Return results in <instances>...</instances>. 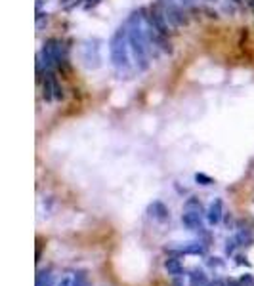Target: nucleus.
I'll list each match as a JSON object with an SVG mask.
<instances>
[{
    "label": "nucleus",
    "instance_id": "nucleus-18",
    "mask_svg": "<svg viewBox=\"0 0 254 286\" xmlns=\"http://www.w3.org/2000/svg\"><path fill=\"white\" fill-rule=\"evenodd\" d=\"M180 4H182L184 8H191V6L195 4V0H180Z\"/></svg>",
    "mask_w": 254,
    "mask_h": 286
},
{
    "label": "nucleus",
    "instance_id": "nucleus-7",
    "mask_svg": "<svg viewBox=\"0 0 254 286\" xmlns=\"http://www.w3.org/2000/svg\"><path fill=\"white\" fill-rule=\"evenodd\" d=\"M235 239L239 242V246H253L254 244V235H253V229L243 225L239 222L237 223V233H235Z\"/></svg>",
    "mask_w": 254,
    "mask_h": 286
},
{
    "label": "nucleus",
    "instance_id": "nucleus-16",
    "mask_svg": "<svg viewBox=\"0 0 254 286\" xmlns=\"http://www.w3.org/2000/svg\"><path fill=\"white\" fill-rule=\"evenodd\" d=\"M206 263H208V267H212V269H214V267H222L223 265V261L220 259V257H208Z\"/></svg>",
    "mask_w": 254,
    "mask_h": 286
},
{
    "label": "nucleus",
    "instance_id": "nucleus-13",
    "mask_svg": "<svg viewBox=\"0 0 254 286\" xmlns=\"http://www.w3.org/2000/svg\"><path fill=\"white\" fill-rule=\"evenodd\" d=\"M195 181H197L199 185H212V183H214V180H212L210 176L203 174V172H197V174H195Z\"/></svg>",
    "mask_w": 254,
    "mask_h": 286
},
{
    "label": "nucleus",
    "instance_id": "nucleus-9",
    "mask_svg": "<svg viewBox=\"0 0 254 286\" xmlns=\"http://www.w3.org/2000/svg\"><path fill=\"white\" fill-rule=\"evenodd\" d=\"M188 277H190V286H206L208 285V277H206V273H205L201 267H193L190 273H188Z\"/></svg>",
    "mask_w": 254,
    "mask_h": 286
},
{
    "label": "nucleus",
    "instance_id": "nucleus-6",
    "mask_svg": "<svg viewBox=\"0 0 254 286\" xmlns=\"http://www.w3.org/2000/svg\"><path fill=\"white\" fill-rule=\"evenodd\" d=\"M223 218V202L222 198H214L212 202H210V206L206 208V222L208 225H218V223L222 222Z\"/></svg>",
    "mask_w": 254,
    "mask_h": 286
},
{
    "label": "nucleus",
    "instance_id": "nucleus-15",
    "mask_svg": "<svg viewBox=\"0 0 254 286\" xmlns=\"http://www.w3.org/2000/svg\"><path fill=\"white\" fill-rule=\"evenodd\" d=\"M239 283H241V286H254V275H251V273H245V275H241Z\"/></svg>",
    "mask_w": 254,
    "mask_h": 286
},
{
    "label": "nucleus",
    "instance_id": "nucleus-8",
    "mask_svg": "<svg viewBox=\"0 0 254 286\" xmlns=\"http://www.w3.org/2000/svg\"><path fill=\"white\" fill-rule=\"evenodd\" d=\"M164 269H166L168 275H172V277H180V275L184 273V263L180 261L178 256H168V257L164 259Z\"/></svg>",
    "mask_w": 254,
    "mask_h": 286
},
{
    "label": "nucleus",
    "instance_id": "nucleus-17",
    "mask_svg": "<svg viewBox=\"0 0 254 286\" xmlns=\"http://www.w3.org/2000/svg\"><path fill=\"white\" fill-rule=\"evenodd\" d=\"M235 263H237V265H247V267H251V261H249L245 256H235Z\"/></svg>",
    "mask_w": 254,
    "mask_h": 286
},
{
    "label": "nucleus",
    "instance_id": "nucleus-4",
    "mask_svg": "<svg viewBox=\"0 0 254 286\" xmlns=\"http://www.w3.org/2000/svg\"><path fill=\"white\" fill-rule=\"evenodd\" d=\"M147 216L151 218V220H155V222H168L170 220V210L166 208V204L164 202H160V200H153L149 206H147Z\"/></svg>",
    "mask_w": 254,
    "mask_h": 286
},
{
    "label": "nucleus",
    "instance_id": "nucleus-19",
    "mask_svg": "<svg viewBox=\"0 0 254 286\" xmlns=\"http://www.w3.org/2000/svg\"><path fill=\"white\" fill-rule=\"evenodd\" d=\"M222 283L223 281H220V279H214V281H210L206 286H222Z\"/></svg>",
    "mask_w": 254,
    "mask_h": 286
},
{
    "label": "nucleus",
    "instance_id": "nucleus-10",
    "mask_svg": "<svg viewBox=\"0 0 254 286\" xmlns=\"http://www.w3.org/2000/svg\"><path fill=\"white\" fill-rule=\"evenodd\" d=\"M34 286H54V275H52V269L50 267L40 269L36 273V285Z\"/></svg>",
    "mask_w": 254,
    "mask_h": 286
},
{
    "label": "nucleus",
    "instance_id": "nucleus-14",
    "mask_svg": "<svg viewBox=\"0 0 254 286\" xmlns=\"http://www.w3.org/2000/svg\"><path fill=\"white\" fill-rule=\"evenodd\" d=\"M71 286H90L88 285V279H86V271H79L75 275V281Z\"/></svg>",
    "mask_w": 254,
    "mask_h": 286
},
{
    "label": "nucleus",
    "instance_id": "nucleus-1",
    "mask_svg": "<svg viewBox=\"0 0 254 286\" xmlns=\"http://www.w3.org/2000/svg\"><path fill=\"white\" fill-rule=\"evenodd\" d=\"M128 31V44H130V54L134 58V65L140 73L149 69V50L151 42L145 31V21H143V12H134L128 17L127 23Z\"/></svg>",
    "mask_w": 254,
    "mask_h": 286
},
{
    "label": "nucleus",
    "instance_id": "nucleus-20",
    "mask_svg": "<svg viewBox=\"0 0 254 286\" xmlns=\"http://www.w3.org/2000/svg\"><path fill=\"white\" fill-rule=\"evenodd\" d=\"M97 2H99V0H86V4H84V6H86V8H92V6H95Z\"/></svg>",
    "mask_w": 254,
    "mask_h": 286
},
{
    "label": "nucleus",
    "instance_id": "nucleus-21",
    "mask_svg": "<svg viewBox=\"0 0 254 286\" xmlns=\"http://www.w3.org/2000/svg\"><path fill=\"white\" fill-rule=\"evenodd\" d=\"M223 222H225V225L229 227V223H231V214H225V220H223Z\"/></svg>",
    "mask_w": 254,
    "mask_h": 286
},
{
    "label": "nucleus",
    "instance_id": "nucleus-3",
    "mask_svg": "<svg viewBox=\"0 0 254 286\" xmlns=\"http://www.w3.org/2000/svg\"><path fill=\"white\" fill-rule=\"evenodd\" d=\"M160 10L164 12L170 27L178 29V27H186L188 25V15L184 12V6L180 4V0H159L157 2Z\"/></svg>",
    "mask_w": 254,
    "mask_h": 286
},
{
    "label": "nucleus",
    "instance_id": "nucleus-12",
    "mask_svg": "<svg viewBox=\"0 0 254 286\" xmlns=\"http://www.w3.org/2000/svg\"><path fill=\"white\" fill-rule=\"evenodd\" d=\"M239 246V242H237V239L235 237H231V239H227L225 241V256L227 257H231V256L235 254V248Z\"/></svg>",
    "mask_w": 254,
    "mask_h": 286
},
{
    "label": "nucleus",
    "instance_id": "nucleus-11",
    "mask_svg": "<svg viewBox=\"0 0 254 286\" xmlns=\"http://www.w3.org/2000/svg\"><path fill=\"white\" fill-rule=\"evenodd\" d=\"M184 212H199V214H205V216H206V210H205L203 202H201L197 196H190V198L184 202Z\"/></svg>",
    "mask_w": 254,
    "mask_h": 286
},
{
    "label": "nucleus",
    "instance_id": "nucleus-22",
    "mask_svg": "<svg viewBox=\"0 0 254 286\" xmlns=\"http://www.w3.org/2000/svg\"><path fill=\"white\" fill-rule=\"evenodd\" d=\"M222 286H229V285H227V283H222Z\"/></svg>",
    "mask_w": 254,
    "mask_h": 286
},
{
    "label": "nucleus",
    "instance_id": "nucleus-2",
    "mask_svg": "<svg viewBox=\"0 0 254 286\" xmlns=\"http://www.w3.org/2000/svg\"><path fill=\"white\" fill-rule=\"evenodd\" d=\"M109 56H111V63H113L115 71L119 75H127V73L132 71L127 25L119 27L115 31V34L111 36V40H109Z\"/></svg>",
    "mask_w": 254,
    "mask_h": 286
},
{
    "label": "nucleus",
    "instance_id": "nucleus-5",
    "mask_svg": "<svg viewBox=\"0 0 254 286\" xmlns=\"http://www.w3.org/2000/svg\"><path fill=\"white\" fill-rule=\"evenodd\" d=\"M82 61L88 69H97L101 65V58H99V48L97 46H92L90 42L84 44L82 48Z\"/></svg>",
    "mask_w": 254,
    "mask_h": 286
}]
</instances>
